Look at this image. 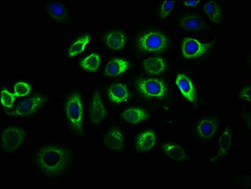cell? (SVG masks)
<instances>
[{
    "label": "cell",
    "instance_id": "8fae6325",
    "mask_svg": "<svg viewBox=\"0 0 251 189\" xmlns=\"http://www.w3.org/2000/svg\"><path fill=\"white\" fill-rule=\"evenodd\" d=\"M29 136L28 127L23 124H12L2 127L0 134L1 155H17L27 144Z\"/></svg>",
    "mask_w": 251,
    "mask_h": 189
},
{
    "label": "cell",
    "instance_id": "484cf974",
    "mask_svg": "<svg viewBox=\"0 0 251 189\" xmlns=\"http://www.w3.org/2000/svg\"><path fill=\"white\" fill-rule=\"evenodd\" d=\"M91 39V36L87 34L78 37L73 41L68 48L67 54L68 58H74L84 52Z\"/></svg>",
    "mask_w": 251,
    "mask_h": 189
},
{
    "label": "cell",
    "instance_id": "ba28073f",
    "mask_svg": "<svg viewBox=\"0 0 251 189\" xmlns=\"http://www.w3.org/2000/svg\"><path fill=\"white\" fill-rule=\"evenodd\" d=\"M171 26L179 34L200 36L216 32L200 10H179L172 20Z\"/></svg>",
    "mask_w": 251,
    "mask_h": 189
},
{
    "label": "cell",
    "instance_id": "7402d4cb",
    "mask_svg": "<svg viewBox=\"0 0 251 189\" xmlns=\"http://www.w3.org/2000/svg\"><path fill=\"white\" fill-rule=\"evenodd\" d=\"M106 94L107 99L111 104L123 105L131 99V92L128 85L121 81L111 83L107 87Z\"/></svg>",
    "mask_w": 251,
    "mask_h": 189
},
{
    "label": "cell",
    "instance_id": "5bb4252c",
    "mask_svg": "<svg viewBox=\"0 0 251 189\" xmlns=\"http://www.w3.org/2000/svg\"><path fill=\"white\" fill-rule=\"evenodd\" d=\"M88 124L92 128L102 126L109 118V112L103 102L100 88L94 85L89 90L87 103Z\"/></svg>",
    "mask_w": 251,
    "mask_h": 189
},
{
    "label": "cell",
    "instance_id": "d4e9b609",
    "mask_svg": "<svg viewBox=\"0 0 251 189\" xmlns=\"http://www.w3.org/2000/svg\"><path fill=\"white\" fill-rule=\"evenodd\" d=\"M226 184L236 189H251V173L244 170L232 171Z\"/></svg>",
    "mask_w": 251,
    "mask_h": 189
},
{
    "label": "cell",
    "instance_id": "e0dca14e",
    "mask_svg": "<svg viewBox=\"0 0 251 189\" xmlns=\"http://www.w3.org/2000/svg\"><path fill=\"white\" fill-rule=\"evenodd\" d=\"M141 68L147 76L164 77L173 69V60L168 56L151 55L142 59Z\"/></svg>",
    "mask_w": 251,
    "mask_h": 189
},
{
    "label": "cell",
    "instance_id": "4316f807",
    "mask_svg": "<svg viewBox=\"0 0 251 189\" xmlns=\"http://www.w3.org/2000/svg\"><path fill=\"white\" fill-rule=\"evenodd\" d=\"M237 121L244 135H251V107H239L237 112Z\"/></svg>",
    "mask_w": 251,
    "mask_h": 189
},
{
    "label": "cell",
    "instance_id": "9c48e42d",
    "mask_svg": "<svg viewBox=\"0 0 251 189\" xmlns=\"http://www.w3.org/2000/svg\"><path fill=\"white\" fill-rule=\"evenodd\" d=\"M237 126L233 120H226L223 128L217 138V148L214 153L206 159L209 166H222L234 153L235 135Z\"/></svg>",
    "mask_w": 251,
    "mask_h": 189
},
{
    "label": "cell",
    "instance_id": "d6986e66",
    "mask_svg": "<svg viewBox=\"0 0 251 189\" xmlns=\"http://www.w3.org/2000/svg\"><path fill=\"white\" fill-rule=\"evenodd\" d=\"M46 16L59 25H70L73 22L71 10L67 5L59 1H47L44 5Z\"/></svg>",
    "mask_w": 251,
    "mask_h": 189
},
{
    "label": "cell",
    "instance_id": "cb8c5ba5",
    "mask_svg": "<svg viewBox=\"0 0 251 189\" xmlns=\"http://www.w3.org/2000/svg\"><path fill=\"white\" fill-rule=\"evenodd\" d=\"M131 62L123 57H114L105 66L104 74L108 77H118L126 73L130 70Z\"/></svg>",
    "mask_w": 251,
    "mask_h": 189
},
{
    "label": "cell",
    "instance_id": "3957f363",
    "mask_svg": "<svg viewBox=\"0 0 251 189\" xmlns=\"http://www.w3.org/2000/svg\"><path fill=\"white\" fill-rule=\"evenodd\" d=\"M64 130L73 140L83 142L89 136L85 123L84 92L77 83L68 85L58 101Z\"/></svg>",
    "mask_w": 251,
    "mask_h": 189
},
{
    "label": "cell",
    "instance_id": "83f0119b",
    "mask_svg": "<svg viewBox=\"0 0 251 189\" xmlns=\"http://www.w3.org/2000/svg\"><path fill=\"white\" fill-rule=\"evenodd\" d=\"M102 63L100 55L97 52H92L81 59L80 65L85 71L90 72L98 71Z\"/></svg>",
    "mask_w": 251,
    "mask_h": 189
},
{
    "label": "cell",
    "instance_id": "1f68e13d",
    "mask_svg": "<svg viewBox=\"0 0 251 189\" xmlns=\"http://www.w3.org/2000/svg\"><path fill=\"white\" fill-rule=\"evenodd\" d=\"M14 93L17 96H27L31 91V87L27 83L20 81L14 86Z\"/></svg>",
    "mask_w": 251,
    "mask_h": 189
},
{
    "label": "cell",
    "instance_id": "5b68a950",
    "mask_svg": "<svg viewBox=\"0 0 251 189\" xmlns=\"http://www.w3.org/2000/svg\"><path fill=\"white\" fill-rule=\"evenodd\" d=\"M224 32H216L208 41L195 35L179 34L176 36V51L180 65L203 67L219 54Z\"/></svg>",
    "mask_w": 251,
    "mask_h": 189
},
{
    "label": "cell",
    "instance_id": "2e32d148",
    "mask_svg": "<svg viewBox=\"0 0 251 189\" xmlns=\"http://www.w3.org/2000/svg\"><path fill=\"white\" fill-rule=\"evenodd\" d=\"M100 142L107 152L116 155H124L127 149V134L120 124H112L101 133Z\"/></svg>",
    "mask_w": 251,
    "mask_h": 189
},
{
    "label": "cell",
    "instance_id": "f546056e",
    "mask_svg": "<svg viewBox=\"0 0 251 189\" xmlns=\"http://www.w3.org/2000/svg\"><path fill=\"white\" fill-rule=\"evenodd\" d=\"M201 0L188 1V0H180L178 1V5L180 10L197 11L199 10L202 3Z\"/></svg>",
    "mask_w": 251,
    "mask_h": 189
},
{
    "label": "cell",
    "instance_id": "ac0fdd59",
    "mask_svg": "<svg viewBox=\"0 0 251 189\" xmlns=\"http://www.w3.org/2000/svg\"><path fill=\"white\" fill-rule=\"evenodd\" d=\"M127 30L121 27H111L103 32L101 41L107 50L121 52L126 49L129 43Z\"/></svg>",
    "mask_w": 251,
    "mask_h": 189
},
{
    "label": "cell",
    "instance_id": "4dcf8cb0",
    "mask_svg": "<svg viewBox=\"0 0 251 189\" xmlns=\"http://www.w3.org/2000/svg\"><path fill=\"white\" fill-rule=\"evenodd\" d=\"M251 45H248L244 49L242 57V71L246 73L251 71Z\"/></svg>",
    "mask_w": 251,
    "mask_h": 189
},
{
    "label": "cell",
    "instance_id": "7a4b0ae2",
    "mask_svg": "<svg viewBox=\"0 0 251 189\" xmlns=\"http://www.w3.org/2000/svg\"><path fill=\"white\" fill-rule=\"evenodd\" d=\"M169 81L173 88L176 99L189 109L180 118L192 116L205 108L208 97L202 85L201 76L192 67L180 65L174 68L169 74Z\"/></svg>",
    "mask_w": 251,
    "mask_h": 189
},
{
    "label": "cell",
    "instance_id": "6da1fadb",
    "mask_svg": "<svg viewBox=\"0 0 251 189\" xmlns=\"http://www.w3.org/2000/svg\"><path fill=\"white\" fill-rule=\"evenodd\" d=\"M26 169L44 186L59 187L75 175L80 153L75 145L56 140L37 142L26 153Z\"/></svg>",
    "mask_w": 251,
    "mask_h": 189
},
{
    "label": "cell",
    "instance_id": "4fadbf2b",
    "mask_svg": "<svg viewBox=\"0 0 251 189\" xmlns=\"http://www.w3.org/2000/svg\"><path fill=\"white\" fill-rule=\"evenodd\" d=\"M50 94L46 92H37L23 99L6 115L15 118H32L38 115L50 104Z\"/></svg>",
    "mask_w": 251,
    "mask_h": 189
},
{
    "label": "cell",
    "instance_id": "603a6c76",
    "mask_svg": "<svg viewBox=\"0 0 251 189\" xmlns=\"http://www.w3.org/2000/svg\"><path fill=\"white\" fill-rule=\"evenodd\" d=\"M232 100L236 106L241 107L246 104L251 105V80L250 78H244L238 80L232 85Z\"/></svg>",
    "mask_w": 251,
    "mask_h": 189
},
{
    "label": "cell",
    "instance_id": "ffe728a7",
    "mask_svg": "<svg viewBox=\"0 0 251 189\" xmlns=\"http://www.w3.org/2000/svg\"><path fill=\"white\" fill-rule=\"evenodd\" d=\"M179 9L178 1L176 0H157L153 1L151 18L158 23L168 24L173 20Z\"/></svg>",
    "mask_w": 251,
    "mask_h": 189
},
{
    "label": "cell",
    "instance_id": "7c38bea8",
    "mask_svg": "<svg viewBox=\"0 0 251 189\" xmlns=\"http://www.w3.org/2000/svg\"><path fill=\"white\" fill-rule=\"evenodd\" d=\"M199 10L215 32H224L228 29L231 23L230 4L228 0L203 1Z\"/></svg>",
    "mask_w": 251,
    "mask_h": 189
},
{
    "label": "cell",
    "instance_id": "52a82bcc",
    "mask_svg": "<svg viewBox=\"0 0 251 189\" xmlns=\"http://www.w3.org/2000/svg\"><path fill=\"white\" fill-rule=\"evenodd\" d=\"M136 93L158 113L175 109L177 99L169 80L163 77L138 76L133 79Z\"/></svg>",
    "mask_w": 251,
    "mask_h": 189
},
{
    "label": "cell",
    "instance_id": "9a60e30c",
    "mask_svg": "<svg viewBox=\"0 0 251 189\" xmlns=\"http://www.w3.org/2000/svg\"><path fill=\"white\" fill-rule=\"evenodd\" d=\"M160 140L159 128L157 126L140 129L132 138V149L138 157H148L158 148Z\"/></svg>",
    "mask_w": 251,
    "mask_h": 189
},
{
    "label": "cell",
    "instance_id": "f1b7e54d",
    "mask_svg": "<svg viewBox=\"0 0 251 189\" xmlns=\"http://www.w3.org/2000/svg\"><path fill=\"white\" fill-rule=\"evenodd\" d=\"M15 100V96L8 91L7 89L1 90L0 94V101L2 106L5 108L10 109L14 106Z\"/></svg>",
    "mask_w": 251,
    "mask_h": 189
},
{
    "label": "cell",
    "instance_id": "30bf717a",
    "mask_svg": "<svg viewBox=\"0 0 251 189\" xmlns=\"http://www.w3.org/2000/svg\"><path fill=\"white\" fill-rule=\"evenodd\" d=\"M158 154L163 161L177 165H184L193 162V155L183 141L171 136L160 138L158 145Z\"/></svg>",
    "mask_w": 251,
    "mask_h": 189
},
{
    "label": "cell",
    "instance_id": "8992f818",
    "mask_svg": "<svg viewBox=\"0 0 251 189\" xmlns=\"http://www.w3.org/2000/svg\"><path fill=\"white\" fill-rule=\"evenodd\" d=\"M226 118L219 110L204 108L188 120L186 133L189 140L202 151H208L217 140Z\"/></svg>",
    "mask_w": 251,
    "mask_h": 189
},
{
    "label": "cell",
    "instance_id": "277c9868",
    "mask_svg": "<svg viewBox=\"0 0 251 189\" xmlns=\"http://www.w3.org/2000/svg\"><path fill=\"white\" fill-rule=\"evenodd\" d=\"M135 49L145 57L151 55L169 56L176 51V37L171 25L151 21L143 24L134 32Z\"/></svg>",
    "mask_w": 251,
    "mask_h": 189
},
{
    "label": "cell",
    "instance_id": "44dd1931",
    "mask_svg": "<svg viewBox=\"0 0 251 189\" xmlns=\"http://www.w3.org/2000/svg\"><path fill=\"white\" fill-rule=\"evenodd\" d=\"M152 116L151 110L139 105L127 107L120 114V118L123 122L134 126L149 122Z\"/></svg>",
    "mask_w": 251,
    "mask_h": 189
}]
</instances>
